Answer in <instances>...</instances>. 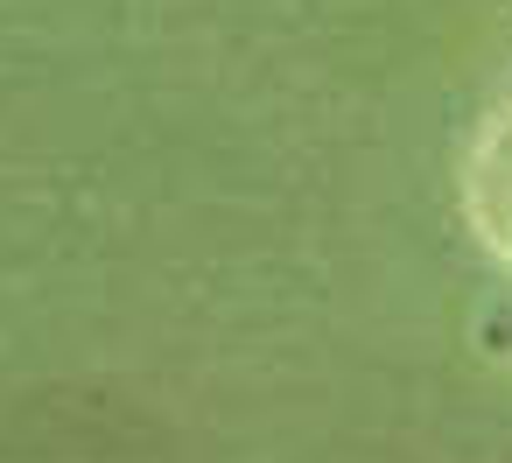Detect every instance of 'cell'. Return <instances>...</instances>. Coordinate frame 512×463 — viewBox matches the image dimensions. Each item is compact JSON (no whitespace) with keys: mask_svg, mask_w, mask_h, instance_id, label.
Returning a JSON list of instances; mask_svg holds the SVG:
<instances>
[{"mask_svg":"<svg viewBox=\"0 0 512 463\" xmlns=\"http://www.w3.org/2000/svg\"><path fill=\"white\" fill-rule=\"evenodd\" d=\"M470 218H477L484 246L512 267V113L470 155Z\"/></svg>","mask_w":512,"mask_h":463,"instance_id":"6da1fadb","label":"cell"},{"mask_svg":"<svg viewBox=\"0 0 512 463\" xmlns=\"http://www.w3.org/2000/svg\"><path fill=\"white\" fill-rule=\"evenodd\" d=\"M484 351L512 365V302H498V309L484 316Z\"/></svg>","mask_w":512,"mask_h":463,"instance_id":"7a4b0ae2","label":"cell"}]
</instances>
